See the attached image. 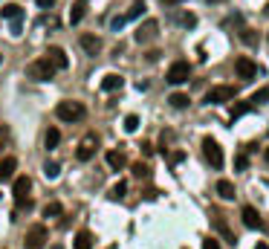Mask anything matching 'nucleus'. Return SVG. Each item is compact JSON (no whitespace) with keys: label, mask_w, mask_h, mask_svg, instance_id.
<instances>
[{"label":"nucleus","mask_w":269,"mask_h":249,"mask_svg":"<svg viewBox=\"0 0 269 249\" xmlns=\"http://www.w3.org/2000/svg\"><path fill=\"white\" fill-rule=\"evenodd\" d=\"M125 131H128V133H136V131H139V116H136V113L125 116Z\"/></svg>","instance_id":"nucleus-27"},{"label":"nucleus","mask_w":269,"mask_h":249,"mask_svg":"<svg viewBox=\"0 0 269 249\" xmlns=\"http://www.w3.org/2000/svg\"><path fill=\"white\" fill-rule=\"evenodd\" d=\"M107 166L113 168V171H122V168L128 166V157L122 151H107Z\"/></svg>","instance_id":"nucleus-17"},{"label":"nucleus","mask_w":269,"mask_h":249,"mask_svg":"<svg viewBox=\"0 0 269 249\" xmlns=\"http://www.w3.org/2000/svg\"><path fill=\"white\" fill-rule=\"evenodd\" d=\"M188 79H191V64L188 61H177V64L168 67V76H165L168 84H185Z\"/></svg>","instance_id":"nucleus-6"},{"label":"nucleus","mask_w":269,"mask_h":249,"mask_svg":"<svg viewBox=\"0 0 269 249\" xmlns=\"http://www.w3.org/2000/svg\"><path fill=\"white\" fill-rule=\"evenodd\" d=\"M72 249H93V235H90V232H78V235H75Z\"/></svg>","instance_id":"nucleus-20"},{"label":"nucleus","mask_w":269,"mask_h":249,"mask_svg":"<svg viewBox=\"0 0 269 249\" xmlns=\"http://www.w3.org/2000/svg\"><path fill=\"white\" fill-rule=\"evenodd\" d=\"M125 23H128V20H125V15H116L113 20H110V29H113V32H119V29H122Z\"/></svg>","instance_id":"nucleus-33"},{"label":"nucleus","mask_w":269,"mask_h":249,"mask_svg":"<svg viewBox=\"0 0 269 249\" xmlns=\"http://www.w3.org/2000/svg\"><path fill=\"white\" fill-rule=\"evenodd\" d=\"M255 249H269V247H267V244H258V247H255Z\"/></svg>","instance_id":"nucleus-39"},{"label":"nucleus","mask_w":269,"mask_h":249,"mask_svg":"<svg viewBox=\"0 0 269 249\" xmlns=\"http://www.w3.org/2000/svg\"><path fill=\"white\" fill-rule=\"evenodd\" d=\"M29 188H32V180H29V177H15L12 194H15V203H17V206H23V200H26V194H29Z\"/></svg>","instance_id":"nucleus-10"},{"label":"nucleus","mask_w":269,"mask_h":249,"mask_svg":"<svg viewBox=\"0 0 269 249\" xmlns=\"http://www.w3.org/2000/svg\"><path fill=\"white\" fill-rule=\"evenodd\" d=\"M240 220H243L246 229H261V226H264V220H261L255 206H243V209H240Z\"/></svg>","instance_id":"nucleus-9"},{"label":"nucleus","mask_w":269,"mask_h":249,"mask_svg":"<svg viewBox=\"0 0 269 249\" xmlns=\"http://www.w3.org/2000/svg\"><path fill=\"white\" fill-rule=\"evenodd\" d=\"M202 249H220L217 238H205V241H202Z\"/></svg>","instance_id":"nucleus-34"},{"label":"nucleus","mask_w":269,"mask_h":249,"mask_svg":"<svg viewBox=\"0 0 269 249\" xmlns=\"http://www.w3.org/2000/svg\"><path fill=\"white\" fill-rule=\"evenodd\" d=\"M0 17H6V20H17V17H23V12H20L17 3H6V6H0Z\"/></svg>","instance_id":"nucleus-18"},{"label":"nucleus","mask_w":269,"mask_h":249,"mask_svg":"<svg viewBox=\"0 0 269 249\" xmlns=\"http://www.w3.org/2000/svg\"><path fill=\"white\" fill-rule=\"evenodd\" d=\"M264 12H267V15H269V3H267V9H264Z\"/></svg>","instance_id":"nucleus-41"},{"label":"nucleus","mask_w":269,"mask_h":249,"mask_svg":"<svg viewBox=\"0 0 269 249\" xmlns=\"http://www.w3.org/2000/svg\"><path fill=\"white\" fill-rule=\"evenodd\" d=\"M180 23H183L185 29H194V26H197V15H191V12H183V15H180Z\"/></svg>","instance_id":"nucleus-29"},{"label":"nucleus","mask_w":269,"mask_h":249,"mask_svg":"<svg viewBox=\"0 0 269 249\" xmlns=\"http://www.w3.org/2000/svg\"><path fill=\"white\" fill-rule=\"evenodd\" d=\"M78 44H81V50H84L87 55H99L101 52V38L99 35H81Z\"/></svg>","instance_id":"nucleus-12"},{"label":"nucleus","mask_w":269,"mask_h":249,"mask_svg":"<svg viewBox=\"0 0 269 249\" xmlns=\"http://www.w3.org/2000/svg\"><path fill=\"white\" fill-rule=\"evenodd\" d=\"M217 194L223 200H235V183H229V180H220L217 183Z\"/></svg>","instance_id":"nucleus-19"},{"label":"nucleus","mask_w":269,"mask_h":249,"mask_svg":"<svg viewBox=\"0 0 269 249\" xmlns=\"http://www.w3.org/2000/svg\"><path fill=\"white\" fill-rule=\"evenodd\" d=\"M211 3H220V0H211Z\"/></svg>","instance_id":"nucleus-44"},{"label":"nucleus","mask_w":269,"mask_h":249,"mask_svg":"<svg viewBox=\"0 0 269 249\" xmlns=\"http://www.w3.org/2000/svg\"><path fill=\"white\" fill-rule=\"evenodd\" d=\"M237 96V87H232V84H217V87H211L205 96H202V101L205 104H223V101L235 99Z\"/></svg>","instance_id":"nucleus-5"},{"label":"nucleus","mask_w":269,"mask_h":249,"mask_svg":"<svg viewBox=\"0 0 269 249\" xmlns=\"http://www.w3.org/2000/svg\"><path fill=\"white\" fill-rule=\"evenodd\" d=\"M47 58H50L52 64H55V70H67V67H69L67 52L61 50V47H50V50H47Z\"/></svg>","instance_id":"nucleus-13"},{"label":"nucleus","mask_w":269,"mask_h":249,"mask_svg":"<svg viewBox=\"0 0 269 249\" xmlns=\"http://www.w3.org/2000/svg\"><path fill=\"white\" fill-rule=\"evenodd\" d=\"M252 101H269V87H261L252 93Z\"/></svg>","instance_id":"nucleus-32"},{"label":"nucleus","mask_w":269,"mask_h":249,"mask_svg":"<svg viewBox=\"0 0 269 249\" xmlns=\"http://www.w3.org/2000/svg\"><path fill=\"white\" fill-rule=\"evenodd\" d=\"M267 160H269V148H267Z\"/></svg>","instance_id":"nucleus-42"},{"label":"nucleus","mask_w":269,"mask_h":249,"mask_svg":"<svg viewBox=\"0 0 269 249\" xmlns=\"http://www.w3.org/2000/svg\"><path fill=\"white\" fill-rule=\"evenodd\" d=\"M64 215V206L61 203H47L44 206V217H61Z\"/></svg>","instance_id":"nucleus-24"},{"label":"nucleus","mask_w":269,"mask_h":249,"mask_svg":"<svg viewBox=\"0 0 269 249\" xmlns=\"http://www.w3.org/2000/svg\"><path fill=\"white\" fill-rule=\"evenodd\" d=\"M38 6H41V9H52V6H55V0H38Z\"/></svg>","instance_id":"nucleus-36"},{"label":"nucleus","mask_w":269,"mask_h":249,"mask_svg":"<svg viewBox=\"0 0 269 249\" xmlns=\"http://www.w3.org/2000/svg\"><path fill=\"white\" fill-rule=\"evenodd\" d=\"M134 174H136V177H139V180H145V177L151 174V168L145 166V163H136V166H134Z\"/></svg>","instance_id":"nucleus-31"},{"label":"nucleus","mask_w":269,"mask_h":249,"mask_svg":"<svg viewBox=\"0 0 269 249\" xmlns=\"http://www.w3.org/2000/svg\"><path fill=\"white\" fill-rule=\"evenodd\" d=\"M96 148H99V136H96V133H87L84 139L78 142V151H75V157H78L81 163H87V160H93Z\"/></svg>","instance_id":"nucleus-7"},{"label":"nucleus","mask_w":269,"mask_h":249,"mask_svg":"<svg viewBox=\"0 0 269 249\" xmlns=\"http://www.w3.org/2000/svg\"><path fill=\"white\" fill-rule=\"evenodd\" d=\"M87 15V0H75L72 3V9H69V23L75 26V23H81V17Z\"/></svg>","instance_id":"nucleus-16"},{"label":"nucleus","mask_w":269,"mask_h":249,"mask_svg":"<svg viewBox=\"0 0 269 249\" xmlns=\"http://www.w3.org/2000/svg\"><path fill=\"white\" fill-rule=\"evenodd\" d=\"M142 15H145V3L139 0V3H134V6L125 12V20H136V17H142Z\"/></svg>","instance_id":"nucleus-23"},{"label":"nucleus","mask_w":269,"mask_h":249,"mask_svg":"<svg viewBox=\"0 0 269 249\" xmlns=\"http://www.w3.org/2000/svg\"><path fill=\"white\" fill-rule=\"evenodd\" d=\"M168 101H171V107H177V110H185L191 99H188L185 93H171V96H168Z\"/></svg>","instance_id":"nucleus-21"},{"label":"nucleus","mask_w":269,"mask_h":249,"mask_svg":"<svg viewBox=\"0 0 269 249\" xmlns=\"http://www.w3.org/2000/svg\"><path fill=\"white\" fill-rule=\"evenodd\" d=\"M0 64H3V55H0Z\"/></svg>","instance_id":"nucleus-43"},{"label":"nucleus","mask_w":269,"mask_h":249,"mask_svg":"<svg viewBox=\"0 0 269 249\" xmlns=\"http://www.w3.org/2000/svg\"><path fill=\"white\" fill-rule=\"evenodd\" d=\"M122 84H125V79H122V76H116V73H107V76L101 79V90H104V93H113V90H119Z\"/></svg>","instance_id":"nucleus-14"},{"label":"nucleus","mask_w":269,"mask_h":249,"mask_svg":"<svg viewBox=\"0 0 269 249\" xmlns=\"http://www.w3.org/2000/svg\"><path fill=\"white\" fill-rule=\"evenodd\" d=\"M58 174H61V166H58V163H47V166H44V177H47V180H55Z\"/></svg>","instance_id":"nucleus-26"},{"label":"nucleus","mask_w":269,"mask_h":249,"mask_svg":"<svg viewBox=\"0 0 269 249\" xmlns=\"http://www.w3.org/2000/svg\"><path fill=\"white\" fill-rule=\"evenodd\" d=\"M162 6H177V3H183V0H159Z\"/></svg>","instance_id":"nucleus-38"},{"label":"nucleus","mask_w":269,"mask_h":249,"mask_svg":"<svg viewBox=\"0 0 269 249\" xmlns=\"http://www.w3.org/2000/svg\"><path fill=\"white\" fill-rule=\"evenodd\" d=\"M156 32H159V23H156L153 17H148V20H145V23L136 29L134 38H136V44H148V41H153V38H156Z\"/></svg>","instance_id":"nucleus-8"},{"label":"nucleus","mask_w":269,"mask_h":249,"mask_svg":"<svg viewBox=\"0 0 269 249\" xmlns=\"http://www.w3.org/2000/svg\"><path fill=\"white\" fill-rule=\"evenodd\" d=\"M15 168H17V160H15V157L0 160V180H12V177H15Z\"/></svg>","instance_id":"nucleus-15"},{"label":"nucleus","mask_w":269,"mask_h":249,"mask_svg":"<svg viewBox=\"0 0 269 249\" xmlns=\"http://www.w3.org/2000/svg\"><path fill=\"white\" fill-rule=\"evenodd\" d=\"M6 139H9V131H6V128H0V145H3Z\"/></svg>","instance_id":"nucleus-37"},{"label":"nucleus","mask_w":269,"mask_h":249,"mask_svg":"<svg viewBox=\"0 0 269 249\" xmlns=\"http://www.w3.org/2000/svg\"><path fill=\"white\" fill-rule=\"evenodd\" d=\"M125 191H128V183H116L113 188H110V197H113V200H122V197H125Z\"/></svg>","instance_id":"nucleus-30"},{"label":"nucleus","mask_w":269,"mask_h":249,"mask_svg":"<svg viewBox=\"0 0 269 249\" xmlns=\"http://www.w3.org/2000/svg\"><path fill=\"white\" fill-rule=\"evenodd\" d=\"M47 238H50L47 226H44V223H35V226H29L26 235H23V247H26V249H44Z\"/></svg>","instance_id":"nucleus-3"},{"label":"nucleus","mask_w":269,"mask_h":249,"mask_svg":"<svg viewBox=\"0 0 269 249\" xmlns=\"http://www.w3.org/2000/svg\"><path fill=\"white\" fill-rule=\"evenodd\" d=\"M44 142H47V148H55V145L61 142V131H58V128H50V131H47V139H44Z\"/></svg>","instance_id":"nucleus-25"},{"label":"nucleus","mask_w":269,"mask_h":249,"mask_svg":"<svg viewBox=\"0 0 269 249\" xmlns=\"http://www.w3.org/2000/svg\"><path fill=\"white\" fill-rule=\"evenodd\" d=\"M26 76L32 82H50V79H55V64L50 58H38V61H32L26 67Z\"/></svg>","instance_id":"nucleus-2"},{"label":"nucleus","mask_w":269,"mask_h":249,"mask_svg":"<svg viewBox=\"0 0 269 249\" xmlns=\"http://www.w3.org/2000/svg\"><path fill=\"white\" fill-rule=\"evenodd\" d=\"M235 73H237V79H255V73H258V67H255L252 58H237L235 61Z\"/></svg>","instance_id":"nucleus-11"},{"label":"nucleus","mask_w":269,"mask_h":249,"mask_svg":"<svg viewBox=\"0 0 269 249\" xmlns=\"http://www.w3.org/2000/svg\"><path fill=\"white\" fill-rule=\"evenodd\" d=\"M202 157H205V163H208L211 168H223V163H226L223 148H220L211 136H205V139H202Z\"/></svg>","instance_id":"nucleus-4"},{"label":"nucleus","mask_w":269,"mask_h":249,"mask_svg":"<svg viewBox=\"0 0 269 249\" xmlns=\"http://www.w3.org/2000/svg\"><path fill=\"white\" fill-rule=\"evenodd\" d=\"M50 249H64V247H61V244H55V247H50Z\"/></svg>","instance_id":"nucleus-40"},{"label":"nucleus","mask_w":269,"mask_h":249,"mask_svg":"<svg viewBox=\"0 0 269 249\" xmlns=\"http://www.w3.org/2000/svg\"><path fill=\"white\" fill-rule=\"evenodd\" d=\"M240 41H243L246 47H258V41H261V38H258L255 29H246V26H243V29H240Z\"/></svg>","instance_id":"nucleus-22"},{"label":"nucleus","mask_w":269,"mask_h":249,"mask_svg":"<svg viewBox=\"0 0 269 249\" xmlns=\"http://www.w3.org/2000/svg\"><path fill=\"white\" fill-rule=\"evenodd\" d=\"M235 166H237V171H243V168L249 166V160H246V157L240 154V157H237V163H235Z\"/></svg>","instance_id":"nucleus-35"},{"label":"nucleus","mask_w":269,"mask_h":249,"mask_svg":"<svg viewBox=\"0 0 269 249\" xmlns=\"http://www.w3.org/2000/svg\"><path fill=\"white\" fill-rule=\"evenodd\" d=\"M246 110H249V104H246V101H235L229 113H232V119H240V116H243V113H246Z\"/></svg>","instance_id":"nucleus-28"},{"label":"nucleus","mask_w":269,"mask_h":249,"mask_svg":"<svg viewBox=\"0 0 269 249\" xmlns=\"http://www.w3.org/2000/svg\"><path fill=\"white\" fill-rule=\"evenodd\" d=\"M55 116L61 119V122H81L87 116V107L81 101H58V107H55Z\"/></svg>","instance_id":"nucleus-1"}]
</instances>
